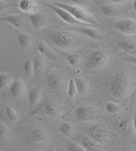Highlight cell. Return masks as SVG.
Returning <instances> with one entry per match:
<instances>
[{"label": "cell", "mask_w": 136, "mask_h": 151, "mask_svg": "<svg viewBox=\"0 0 136 151\" xmlns=\"http://www.w3.org/2000/svg\"><path fill=\"white\" fill-rule=\"evenodd\" d=\"M135 86V82L131 76L125 72H119L111 79L110 93L116 99H125L133 93Z\"/></svg>", "instance_id": "1"}, {"label": "cell", "mask_w": 136, "mask_h": 151, "mask_svg": "<svg viewBox=\"0 0 136 151\" xmlns=\"http://www.w3.org/2000/svg\"><path fill=\"white\" fill-rule=\"evenodd\" d=\"M48 37L56 47L63 50H70L80 47L82 40L70 31H57L48 33Z\"/></svg>", "instance_id": "2"}, {"label": "cell", "mask_w": 136, "mask_h": 151, "mask_svg": "<svg viewBox=\"0 0 136 151\" xmlns=\"http://www.w3.org/2000/svg\"><path fill=\"white\" fill-rule=\"evenodd\" d=\"M54 5L67 10L76 19L91 27H100V23L88 11L80 7V5H72L65 3L56 2Z\"/></svg>", "instance_id": "3"}, {"label": "cell", "mask_w": 136, "mask_h": 151, "mask_svg": "<svg viewBox=\"0 0 136 151\" xmlns=\"http://www.w3.org/2000/svg\"><path fill=\"white\" fill-rule=\"evenodd\" d=\"M83 132L84 134L101 145L107 143L112 137V134L108 127L98 124L86 127L84 129Z\"/></svg>", "instance_id": "4"}, {"label": "cell", "mask_w": 136, "mask_h": 151, "mask_svg": "<svg viewBox=\"0 0 136 151\" xmlns=\"http://www.w3.org/2000/svg\"><path fill=\"white\" fill-rule=\"evenodd\" d=\"M109 56L105 52L100 50H94L90 53L86 59V66L93 70L104 68L108 65Z\"/></svg>", "instance_id": "5"}, {"label": "cell", "mask_w": 136, "mask_h": 151, "mask_svg": "<svg viewBox=\"0 0 136 151\" xmlns=\"http://www.w3.org/2000/svg\"><path fill=\"white\" fill-rule=\"evenodd\" d=\"M41 4L42 5H45V6L50 8L51 10H53V12L56 13V14L58 15V17H60L61 19H62L65 23H67L69 25L72 26H88V27H91L90 25H86V24L82 23L80 21H78L77 19L73 17V16L70 14V13L67 12V10H65L62 8L56 6L55 5L47 4V3L43 2V1H40Z\"/></svg>", "instance_id": "6"}, {"label": "cell", "mask_w": 136, "mask_h": 151, "mask_svg": "<svg viewBox=\"0 0 136 151\" xmlns=\"http://www.w3.org/2000/svg\"><path fill=\"white\" fill-rule=\"evenodd\" d=\"M98 111L96 107L90 106H81L74 111L75 117L78 122H86L96 118Z\"/></svg>", "instance_id": "7"}, {"label": "cell", "mask_w": 136, "mask_h": 151, "mask_svg": "<svg viewBox=\"0 0 136 151\" xmlns=\"http://www.w3.org/2000/svg\"><path fill=\"white\" fill-rule=\"evenodd\" d=\"M114 27L125 35H136V20L130 18L122 19L114 23Z\"/></svg>", "instance_id": "8"}, {"label": "cell", "mask_w": 136, "mask_h": 151, "mask_svg": "<svg viewBox=\"0 0 136 151\" xmlns=\"http://www.w3.org/2000/svg\"><path fill=\"white\" fill-rule=\"evenodd\" d=\"M59 112V109L56 104L51 100H47L40 106L35 107L31 112V115H44L53 117L58 115Z\"/></svg>", "instance_id": "9"}, {"label": "cell", "mask_w": 136, "mask_h": 151, "mask_svg": "<svg viewBox=\"0 0 136 151\" xmlns=\"http://www.w3.org/2000/svg\"><path fill=\"white\" fill-rule=\"evenodd\" d=\"M76 142L86 151H102L101 144L84 133H78L77 134L76 137Z\"/></svg>", "instance_id": "10"}, {"label": "cell", "mask_w": 136, "mask_h": 151, "mask_svg": "<svg viewBox=\"0 0 136 151\" xmlns=\"http://www.w3.org/2000/svg\"><path fill=\"white\" fill-rule=\"evenodd\" d=\"M9 92L13 98H22L26 93V85L22 78L17 77L13 79L9 85Z\"/></svg>", "instance_id": "11"}, {"label": "cell", "mask_w": 136, "mask_h": 151, "mask_svg": "<svg viewBox=\"0 0 136 151\" xmlns=\"http://www.w3.org/2000/svg\"><path fill=\"white\" fill-rule=\"evenodd\" d=\"M69 29L74 31H77L82 35H84L90 39L95 41H101L104 40L102 35L96 29L92 28V27L88 26H72Z\"/></svg>", "instance_id": "12"}, {"label": "cell", "mask_w": 136, "mask_h": 151, "mask_svg": "<svg viewBox=\"0 0 136 151\" xmlns=\"http://www.w3.org/2000/svg\"><path fill=\"white\" fill-rule=\"evenodd\" d=\"M49 139L47 131L43 128H35L30 134V141L32 143L39 145L47 142Z\"/></svg>", "instance_id": "13"}, {"label": "cell", "mask_w": 136, "mask_h": 151, "mask_svg": "<svg viewBox=\"0 0 136 151\" xmlns=\"http://www.w3.org/2000/svg\"><path fill=\"white\" fill-rule=\"evenodd\" d=\"M30 23L35 29L41 30L47 24V18L44 14L40 12H36L29 14L28 16Z\"/></svg>", "instance_id": "14"}, {"label": "cell", "mask_w": 136, "mask_h": 151, "mask_svg": "<svg viewBox=\"0 0 136 151\" xmlns=\"http://www.w3.org/2000/svg\"><path fill=\"white\" fill-rule=\"evenodd\" d=\"M47 84L51 90L53 91L61 90L64 84L63 78L57 74H50L47 78Z\"/></svg>", "instance_id": "15"}, {"label": "cell", "mask_w": 136, "mask_h": 151, "mask_svg": "<svg viewBox=\"0 0 136 151\" xmlns=\"http://www.w3.org/2000/svg\"><path fill=\"white\" fill-rule=\"evenodd\" d=\"M18 7L22 12L29 15L38 12L39 5L35 0H20Z\"/></svg>", "instance_id": "16"}, {"label": "cell", "mask_w": 136, "mask_h": 151, "mask_svg": "<svg viewBox=\"0 0 136 151\" xmlns=\"http://www.w3.org/2000/svg\"><path fill=\"white\" fill-rule=\"evenodd\" d=\"M43 90L39 87L31 88L28 92V105L30 109H32L37 106L41 99Z\"/></svg>", "instance_id": "17"}, {"label": "cell", "mask_w": 136, "mask_h": 151, "mask_svg": "<svg viewBox=\"0 0 136 151\" xmlns=\"http://www.w3.org/2000/svg\"><path fill=\"white\" fill-rule=\"evenodd\" d=\"M15 33L17 35V43L21 48H27L33 44L34 40L30 35L17 30H15Z\"/></svg>", "instance_id": "18"}, {"label": "cell", "mask_w": 136, "mask_h": 151, "mask_svg": "<svg viewBox=\"0 0 136 151\" xmlns=\"http://www.w3.org/2000/svg\"><path fill=\"white\" fill-rule=\"evenodd\" d=\"M37 50L41 55L45 56L46 58L51 60H56L57 56L56 53L43 41H40L37 45Z\"/></svg>", "instance_id": "19"}, {"label": "cell", "mask_w": 136, "mask_h": 151, "mask_svg": "<svg viewBox=\"0 0 136 151\" xmlns=\"http://www.w3.org/2000/svg\"><path fill=\"white\" fill-rule=\"evenodd\" d=\"M74 80L76 86H77L78 93L82 96H84L88 93L90 87L88 82L84 78L79 76H75Z\"/></svg>", "instance_id": "20"}, {"label": "cell", "mask_w": 136, "mask_h": 151, "mask_svg": "<svg viewBox=\"0 0 136 151\" xmlns=\"http://www.w3.org/2000/svg\"><path fill=\"white\" fill-rule=\"evenodd\" d=\"M0 21L8 23L15 28H20L22 25V19L19 15L11 14L0 17Z\"/></svg>", "instance_id": "21"}, {"label": "cell", "mask_w": 136, "mask_h": 151, "mask_svg": "<svg viewBox=\"0 0 136 151\" xmlns=\"http://www.w3.org/2000/svg\"><path fill=\"white\" fill-rule=\"evenodd\" d=\"M13 80V76L8 72H0V91L4 98L5 90Z\"/></svg>", "instance_id": "22"}, {"label": "cell", "mask_w": 136, "mask_h": 151, "mask_svg": "<svg viewBox=\"0 0 136 151\" xmlns=\"http://www.w3.org/2000/svg\"><path fill=\"white\" fill-rule=\"evenodd\" d=\"M5 113L7 119L12 123H16L20 119V115L17 111L10 106H6L5 107Z\"/></svg>", "instance_id": "23"}, {"label": "cell", "mask_w": 136, "mask_h": 151, "mask_svg": "<svg viewBox=\"0 0 136 151\" xmlns=\"http://www.w3.org/2000/svg\"><path fill=\"white\" fill-rule=\"evenodd\" d=\"M33 66V73L39 74L43 70L44 67V60L42 56H35L32 60Z\"/></svg>", "instance_id": "24"}, {"label": "cell", "mask_w": 136, "mask_h": 151, "mask_svg": "<svg viewBox=\"0 0 136 151\" xmlns=\"http://www.w3.org/2000/svg\"><path fill=\"white\" fill-rule=\"evenodd\" d=\"M102 13L107 17H114L119 14V10L111 5H104L101 8Z\"/></svg>", "instance_id": "25"}, {"label": "cell", "mask_w": 136, "mask_h": 151, "mask_svg": "<svg viewBox=\"0 0 136 151\" xmlns=\"http://www.w3.org/2000/svg\"><path fill=\"white\" fill-rule=\"evenodd\" d=\"M106 111L111 115H116L122 111V107L120 105L113 101L107 102L105 104Z\"/></svg>", "instance_id": "26"}, {"label": "cell", "mask_w": 136, "mask_h": 151, "mask_svg": "<svg viewBox=\"0 0 136 151\" xmlns=\"http://www.w3.org/2000/svg\"><path fill=\"white\" fill-rule=\"evenodd\" d=\"M74 127L72 126V124L67 122V121L62 123L59 126V131L64 137H69L72 135V133H74Z\"/></svg>", "instance_id": "27"}, {"label": "cell", "mask_w": 136, "mask_h": 151, "mask_svg": "<svg viewBox=\"0 0 136 151\" xmlns=\"http://www.w3.org/2000/svg\"><path fill=\"white\" fill-rule=\"evenodd\" d=\"M119 47L126 52H134L136 50V45L129 40H121L118 42Z\"/></svg>", "instance_id": "28"}, {"label": "cell", "mask_w": 136, "mask_h": 151, "mask_svg": "<svg viewBox=\"0 0 136 151\" xmlns=\"http://www.w3.org/2000/svg\"><path fill=\"white\" fill-rule=\"evenodd\" d=\"M119 127L123 133L129 134L133 129L132 121H130L128 119H125L122 120L119 124Z\"/></svg>", "instance_id": "29"}, {"label": "cell", "mask_w": 136, "mask_h": 151, "mask_svg": "<svg viewBox=\"0 0 136 151\" xmlns=\"http://www.w3.org/2000/svg\"><path fill=\"white\" fill-rule=\"evenodd\" d=\"M78 93L77 86L75 84L74 78H70L68 83L67 86V94L70 98L74 99Z\"/></svg>", "instance_id": "30"}, {"label": "cell", "mask_w": 136, "mask_h": 151, "mask_svg": "<svg viewBox=\"0 0 136 151\" xmlns=\"http://www.w3.org/2000/svg\"><path fill=\"white\" fill-rule=\"evenodd\" d=\"M10 135V129L4 123H0V139L6 140Z\"/></svg>", "instance_id": "31"}, {"label": "cell", "mask_w": 136, "mask_h": 151, "mask_svg": "<svg viewBox=\"0 0 136 151\" xmlns=\"http://www.w3.org/2000/svg\"><path fill=\"white\" fill-rule=\"evenodd\" d=\"M66 60L70 66H75L79 63L80 56L76 53L69 54L66 56Z\"/></svg>", "instance_id": "32"}, {"label": "cell", "mask_w": 136, "mask_h": 151, "mask_svg": "<svg viewBox=\"0 0 136 151\" xmlns=\"http://www.w3.org/2000/svg\"><path fill=\"white\" fill-rule=\"evenodd\" d=\"M23 71L27 76H31L33 74V66L32 60H27L23 64Z\"/></svg>", "instance_id": "33"}, {"label": "cell", "mask_w": 136, "mask_h": 151, "mask_svg": "<svg viewBox=\"0 0 136 151\" xmlns=\"http://www.w3.org/2000/svg\"><path fill=\"white\" fill-rule=\"evenodd\" d=\"M68 151H86L77 142H69L67 144Z\"/></svg>", "instance_id": "34"}, {"label": "cell", "mask_w": 136, "mask_h": 151, "mask_svg": "<svg viewBox=\"0 0 136 151\" xmlns=\"http://www.w3.org/2000/svg\"><path fill=\"white\" fill-rule=\"evenodd\" d=\"M68 1L71 3V4L77 5L86 4L89 2V0H68Z\"/></svg>", "instance_id": "35"}, {"label": "cell", "mask_w": 136, "mask_h": 151, "mask_svg": "<svg viewBox=\"0 0 136 151\" xmlns=\"http://www.w3.org/2000/svg\"><path fill=\"white\" fill-rule=\"evenodd\" d=\"M7 4L4 0H0V12H4L7 9Z\"/></svg>", "instance_id": "36"}, {"label": "cell", "mask_w": 136, "mask_h": 151, "mask_svg": "<svg viewBox=\"0 0 136 151\" xmlns=\"http://www.w3.org/2000/svg\"><path fill=\"white\" fill-rule=\"evenodd\" d=\"M132 123H133V129L136 134V116H134L132 119Z\"/></svg>", "instance_id": "37"}, {"label": "cell", "mask_w": 136, "mask_h": 151, "mask_svg": "<svg viewBox=\"0 0 136 151\" xmlns=\"http://www.w3.org/2000/svg\"><path fill=\"white\" fill-rule=\"evenodd\" d=\"M109 1H110L111 3H113V4H121L122 2H124L125 0H109Z\"/></svg>", "instance_id": "38"}, {"label": "cell", "mask_w": 136, "mask_h": 151, "mask_svg": "<svg viewBox=\"0 0 136 151\" xmlns=\"http://www.w3.org/2000/svg\"><path fill=\"white\" fill-rule=\"evenodd\" d=\"M132 8L134 12L136 13V0H134L132 3Z\"/></svg>", "instance_id": "39"}, {"label": "cell", "mask_w": 136, "mask_h": 151, "mask_svg": "<svg viewBox=\"0 0 136 151\" xmlns=\"http://www.w3.org/2000/svg\"><path fill=\"white\" fill-rule=\"evenodd\" d=\"M53 151H65V150L62 147H58V148H56L55 150H54Z\"/></svg>", "instance_id": "40"}, {"label": "cell", "mask_w": 136, "mask_h": 151, "mask_svg": "<svg viewBox=\"0 0 136 151\" xmlns=\"http://www.w3.org/2000/svg\"><path fill=\"white\" fill-rule=\"evenodd\" d=\"M48 151H51V149H50V150H48Z\"/></svg>", "instance_id": "41"}]
</instances>
